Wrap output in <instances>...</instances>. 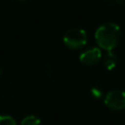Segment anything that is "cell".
Returning a JSON list of instances; mask_svg holds the SVG:
<instances>
[{
  "mask_svg": "<svg viewBox=\"0 0 125 125\" xmlns=\"http://www.w3.org/2000/svg\"><path fill=\"white\" fill-rule=\"evenodd\" d=\"M120 37V27L114 22H105L99 26L95 32L97 44L105 51H112L118 45Z\"/></svg>",
  "mask_w": 125,
  "mask_h": 125,
  "instance_id": "obj_1",
  "label": "cell"
},
{
  "mask_svg": "<svg viewBox=\"0 0 125 125\" xmlns=\"http://www.w3.org/2000/svg\"><path fill=\"white\" fill-rule=\"evenodd\" d=\"M102 59L104 65L107 70H112L117 64V57L112 51H106V53L102 56Z\"/></svg>",
  "mask_w": 125,
  "mask_h": 125,
  "instance_id": "obj_5",
  "label": "cell"
},
{
  "mask_svg": "<svg viewBox=\"0 0 125 125\" xmlns=\"http://www.w3.org/2000/svg\"><path fill=\"white\" fill-rule=\"evenodd\" d=\"M91 93H92V95H93L95 98H101V97H102V92H101V90L98 89V88H92V89H91Z\"/></svg>",
  "mask_w": 125,
  "mask_h": 125,
  "instance_id": "obj_8",
  "label": "cell"
},
{
  "mask_svg": "<svg viewBox=\"0 0 125 125\" xmlns=\"http://www.w3.org/2000/svg\"><path fill=\"white\" fill-rule=\"evenodd\" d=\"M101 59H102V52L97 47H94V48L84 51L79 57L80 62L83 64L89 65V66L97 64L101 61Z\"/></svg>",
  "mask_w": 125,
  "mask_h": 125,
  "instance_id": "obj_4",
  "label": "cell"
},
{
  "mask_svg": "<svg viewBox=\"0 0 125 125\" xmlns=\"http://www.w3.org/2000/svg\"><path fill=\"white\" fill-rule=\"evenodd\" d=\"M117 4H125V0H114Z\"/></svg>",
  "mask_w": 125,
  "mask_h": 125,
  "instance_id": "obj_9",
  "label": "cell"
},
{
  "mask_svg": "<svg viewBox=\"0 0 125 125\" xmlns=\"http://www.w3.org/2000/svg\"><path fill=\"white\" fill-rule=\"evenodd\" d=\"M87 33L84 29L79 27H73L68 29L63 35L64 45L72 50H78L84 47L87 43Z\"/></svg>",
  "mask_w": 125,
  "mask_h": 125,
  "instance_id": "obj_2",
  "label": "cell"
},
{
  "mask_svg": "<svg viewBox=\"0 0 125 125\" xmlns=\"http://www.w3.org/2000/svg\"><path fill=\"white\" fill-rule=\"evenodd\" d=\"M104 104L113 110H121L125 108V92L121 90H113L106 94Z\"/></svg>",
  "mask_w": 125,
  "mask_h": 125,
  "instance_id": "obj_3",
  "label": "cell"
},
{
  "mask_svg": "<svg viewBox=\"0 0 125 125\" xmlns=\"http://www.w3.org/2000/svg\"><path fill=\"white\" fill-rule=\"evenodd\" d=\"M40 123L41 121L38 117H36L35 115H28L21 120V125H40Z\"/></svg>",
  "mask_w": 125,
  "mask_h": 125,
  "instance_id": "obj_6",
  "label": "cell"
},
{
  "mask_svg": "<svg viewBox=\"0 0 125 125\" xmlns=\"http://www.w3.org/2000/svg\"><path fill=\"white\" fill-rule=\"evenodd\" d=\"M2 73H3V69H2V67L0 66V76L2 75Z\"/></svg>",
  "mask_w": 125,
  "mask_h": 125,
  "instance_id": "obj_10",
  "label": "cell"
},
{
  "mask_svg": "<svg viewBox=\"0 0 125 125\" xmlns=\"http://www.w3.org/2000/svg\"><path fill=\"white\" fill-rule=\"evenodd\" d=\"M0 125H17V122L10 115H0Z\"/></svg>",
  "mask_w": 125,
  "mask_h": 125,
  "instance_id": "obj_7",
  "label": "cell"
}]
</instances>
